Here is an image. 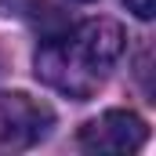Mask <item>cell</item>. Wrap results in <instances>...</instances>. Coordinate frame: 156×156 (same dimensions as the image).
I'll return each mask as SVG.
<instances>
[{
  "instance_id": "6da1fadb",
  "label": "cell",
  "mask_w": 156,
  "mask_h": 156,
  "mask_svg": "<svg viewBox=\"0 0 156 156\" xmlns=\"http://www.w3.org/2000/svg\"><path fill=\"white\" fill-rule=\"evenodd\" d=\"M120 55H123V29L113 18H87L73 29L44 37L33 69L47 87L83 102L105 83Z\"/></svg>"
},
{
  "instance_id": "7a4b0ae2",
  "label": "cell",
  "mask_w": 156,
  "mask_h": 156,
  "mask_svg": "<svg viewBox=\"0 0 156 156\" xmlns=\"http://www.w3.org/2000/svg\"><path fill=\"white\" fill-rule=\"evenodd\" d=\"M55 123L51 105H44L37 98L11 91L0 94V149H29L40 138H47Z\"/></svg>"
},
{
  "instance_id": "3957f363",
  "label": "cell",
  "mask_w": 156,
  "mask_h": 156,
  "mask_svg": "<svg viewBox=\"0 0 156 156\" xmlns=\"http://www.w3.org/2000/svg\"><path fill=\"white\" fill-rule=\"evenodd\" d=\"M145 138H149L145 120L127 109H109L80 127V149L87 153H138Z\"/></svg>"
},
{
  "instance_id": "277c9868",
  "label": "cell",
  "mask_w": 156,
  "mask_h": 156,
  "mask_svg": "<svg viewBox=\"0 0 156 156\" xmlns=\"http://www.w3.org/2000/svg\"><path fill=\"white\" fill-rule=\"evenodd\" d=\"M123 4H127V11H131L134 18H142V22H149L153 11H156V0H123Z\"/></svg>"
},
{
  "instance_id": "5b68a950",
  "label": "cell",
  "mask_w": 156,
  "mask_h": 156,
  "mask_svg": "<svg viewBox=\"0 0 156 156\" xmlns=\"http://www.w3.org/2000/svg\"><path fill=\"white\" fill-rule=\"evenodd\" d=\"M80 4H91V0H80Z\"/></svg>"
}]
</instances>
